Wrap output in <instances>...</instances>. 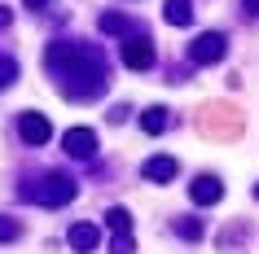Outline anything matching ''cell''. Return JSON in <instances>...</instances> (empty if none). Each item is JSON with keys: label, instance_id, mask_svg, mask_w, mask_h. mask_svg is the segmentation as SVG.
Listing matches in <instances>:
<instances>
[{"label": "cell", "instance_id": "cell-1", "mask_svg": "<svg viewBox=\"0 0 259 254\" xmlns=\"http://www.w3.org/2000/svg\"><path fill=\"white\" fill-rule=\"evenodd\" d=\"M49 70L57 75V88L75 101L106 92V62L83 44H66V40L49 44Z\"/></svg>", "mask_w": 259, "mask_h": 254}, {"label": "cell", "instance_id": "cell-2", "mask_svg": "<svg viewBox=\"0 0 259 254\" xmlns=\"http://www.w3.org/2000/svg\"><path fill=\"white\" fill-rule=\"evenodd\" d=\"M27 197H35V201H40V206H53V211H57V206H66V201H75V180H70V175H44V180H40V184H31L27 188Z\"/></svg>", "mask_w": 259, "mask_h": 254}, {"label": "cell", "instance_id": "cell-3", "mask_svg": "<svg viewBox=\"0 0 259 254\" xmlns=\"http://www.w3.org/2000/svg\"><path fill=\"white\" fill-rule=\"evenodd\" d=\"M224 53H229V40H224L220 31H206V35H198V40L189 44V62L193 66H215V62H224Z\"/></svg>", "mask_w": 259, "mask_h": 254}, {"label": "cell", "instance_id": "cell-4", "mask_svg": "<svg viewBox=\"0 0 259 254\" xmlns=\"http://www.w3.org/2000/svg\"><path fill=\"white\" fill-rule=\"evenodd\" d=\"M123 66L127 70H150L154 66V44L145 35H127V44H123Z\"/></svg>", "mask_w": 259, "mask_h": 254}, {"label": "cell", "instance_id": "cell-5", "mask_svg": "<svg viewBox=\"0 0 259 254\" xmlns=\"http://www.w3.org/2000/svg\"><path fill=\"white\" fill-rule=\"evenodd\" d=\"M18 136H22L27 145H44V140L53 136V127H49V119H44V114H35V110H27V114L18 119Z\"/></svg>", "mask_w": 259, "mask_h": 254}, {"label": "cell", "instance_id": "cell-6", "mask_svg": "<svg viewBox=\"0 0 259 254\" xmlns=\"http://www.w3.org/2000/svg\"><path fill=\"white\" fill-rule=\"evenodd\" d=\"M62 145H66L70 158H93L97 154V132L93 127H70V132L62 136Z\"/></svg>", "mask_w": 259, "mask_h": 254}, {"label": "cell", "instance_id": "cell-7", "mask_svg": "<svg viewBox=\"0 0 259 254\" xmlns=\"http://www.w3.org/2000/svg\"><path fill=\"white\" fill-rule=\"evenodd\" d=\"M176 171H180V162L167 158V154H158V158H150L145 167H141V175H145L150 184H171V180H176Z\"/></svg>", "mask_w": 259, "mask_h": 254}, {"label": "cell", "instance_id": "cell-8", "mask_svg": "<svg viewBox=\"0 0 259 254\" xmlns=\"http://www.w3.org/2000/svg\"><path fill=\"white\" fill-rule=\"evenodd\" d=\"M189 197L198 201V206H215L220 197H224V184H220V175H198L189 184Z\"/></svg>", "mask_w": 259, "mask_h": 254}, {"label": "cell", "instance_id": "cell-9", "mask_svg": "<svg viewBox=\"0 0 259 254\" xmlns=\"http://www.w3.org/2000/svg\"><path fill=\"white\" fill-rule=\"evenodd\" d=\"M66 241H70L79 254H88V250H97V245H101V228H97V224H75V228L66 232Z\"/></svg>", "mask_w": 259, "mask_h": 254}, {"label": "cell", "instance_id": "cell-10", "mask_svg": "<svg viewBox=\"0 0 259 254\" xmlns=\"http://www.w3.org/2000/svg\"><path fill=\"white\" fill-rule=\"evenodd\" d=\"M163 18L171 22V27H189V22H193V0H167Z\"/></svg>", "mask_w": 259, "mask_h": 254}, {"label": "cell", "instance_id": "cell-11", "mask_svg": "<svg viewBox=\"0 0 259 254\" xmlns=\"http://www.w3.org/2000/svg\"><path fill=\"white\" fill-rule=\"evenodd\" d=\"M167 123H171V114H167L163 106H150L145 114H141V127H145L150 136H163V132H167Z\"/></svg>", "mask_w": 259, "mask_h": 254}, {"label": "cell", "instance_id": "cell-12", "mask_svg": "<svg viewBox=\"0 0 259 254\" xmlns=\"http://www.w3.org/2000/svg\"><path fill=\"white\" fill-rule=\"evenodd\" d=\"M101 31L106 35H132V22L123 14H101Z\"/></svg>", "mask_w": 259, "mask_h": 254}, {"label": "cell", "instance_id": "cell-13", "mask_svg": "<svg viewBox=\"0 0 259 254\" xmlns=\"http://www.w3.org/2000/svg\"><path fill=\"white\" fill-rule=\"evenodd\" d=\"M176 232H180L185 241H202L206 224H202V219H193V215H185V219H176Z\"/></svg>", "mask_w": 259, "mask_h": 254}, {"label": "cell", "instance_id": "cell-14", "mask_svg": "<svg viewBox=\"0 0 259 254\" xmlns=\"http://www.w3.org/2000/svg\"><path fill=\"white\" fill-rule=\"evenodd\" d=\"M106 224L114 228V237H119V232H132V215L123 211V206H110V211H106Z\"/></svg>", "mask_w": 259, "mask_h": 254}, {"label": "cell", "instance_id": "cell-15", "mask_svg": "<svg viewBox=\"0 0 259 254\" xmlns=\"http://www.w3.org/2000/svg\"><path fill=\"white\" fill-rule=\"evenodd\" d=\"M14 79H18V62H14V57H5V53H0V92H5V88H9Z\"/></svg>", "mask_w": 259, "mask_h": 254}, {"label": "cell", "instance_id": "cell-16", "mask_svg": "<svg viewBox=\"0 0 259 254\" xmlns=\"http://www.w3.org/2000/svg\"><path fill=\"white\" fill-rule=\"evenodd\" d=\"M18 237H22V224L9 219V215H0V241H18Z\"/></svg>", "mask_w": 259, "mask_h": 254}, {"label": "cell", "instance_id": "cell-17", "mask_svg": "<svg viewBox=\"0 0 259 254\" xmlns=\"http://www.w3.org/2000/svg\"><path fill=\"white\" fill-rule=\"evenodd\" d=\"M132 250H137L132 232H119V237H114V245H110V254H132Z\"/></svg>", "mask_w": 259, "mask_h": 254}, {"label": "cell", "instance_id": "cell-18", "mask_svg": "<svg viewBox=\"0 0 259 254\" xmlns=\"http://www.w3.org/2000/svg\"><path fill=\"white\" fill-rule=\"evenodd\" d=\"M246 5V18H259V0H242Z\"/></svg>", "mask_w": 259, "mask_h": 254}, {"label": "cell", "instance_id": "cell-19", "mask_svg": "<svg viewBox=\"0 0 259 254\" xmlns=\"http://www.w3.org/2000/svg\"><path fill=\"white\" fill-rule=\"evenodd\" d=\"M22 5H27V9H44V5H49V0H22Z\"/></svg>", "mask_w": 259, "mask_h": 254}, {"label": "cell", "instance_id": "cell-20", "mask_svg": "<svg viewBox=\"0 0 259 254\" xmlns=\"http://www.w3.org/2000/svg\"><path fill=\"white\" fill-rule=\"evenodd\" d=\"M0 27H9V9H0Z\"/></svg>", "mask_w": 259, "mask_h": 254}, {"label": "cell", "instance_id": "cell-21", "mask_svg": "<svg viewBox=\"0 0 259 254\" xmlns=\"http://www.w3.org/2000/svg\"><path fill=\"white\" fill-rule=\"evenodd\" d=\"M255 197H259V184H255Z\"/></svg>", "mask_w": 259, "mask_h": 254}]
</instances>
